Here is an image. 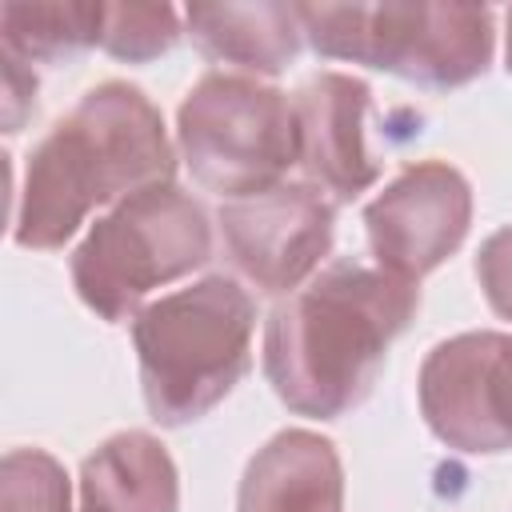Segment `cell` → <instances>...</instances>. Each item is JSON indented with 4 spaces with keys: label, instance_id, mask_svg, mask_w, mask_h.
Wrapping results in <instances>:
<instances>
[{
    "label": "cell",
    "instance_id": "cell-1",
    "mask_svg": "<svg viewBox=\"0 0 512 512\" xmlns=\"http://www.w3.org/2000/svg\"><path fill=\"white\" fill-rule=\"evenodd\" d=\"M420 288L356 256L328 260L264 324V376L296 416L340 420L368 400Z\"/></svg>",
    "mask_w": 512,
    "mask_h": 512
},
{
    "label": "cell",
    "instance_id": "cell-2",
    "mask_svg": "<svg viewBox=\"0 0 512 512\" xmlns=\"http://www.w3.org/2000/svg\"><path fill=\"white\" fill-rule=\"evenodd\" d=\"M176 152L160 108L128 80H104L48 128L16 188L12 240L52 252L72 240L92 208L172 184Z\"/></svg>",
    "mask_w": 512,
    "mask_h": 512
},
{
    "label": "cell",
    "instance_id": "cell-3",
    "mask_svg": "<svg viewBox=\"0 0 512 512\" xmlns=\"http://www.w3.org/2000/svg\"><path fill=\"white\" fill-rule=\"evenodd\" d=\"M256 300L236 276H204L132 320L140 392L148 416L184 428L208 416L252 368Z\"/></svg>",
    "mask_w": 512,
    "mask_h": 512
},
{
    "label": "cell",
    "instance_id": "cell-4",
    "mask_svg": "<svg viewBox=\"0 0 512 512\" xmlns=\"http://www.w3.org/2000/svg\"><path fill=\"white\" fill-rule=\"evenodd\" d=\"M296 16L316 56L368 64L432 92L464 88L484 76L496 48L488 4H296Z\"/></svg>",
    "mask_w": 512,
    "mask_h": 512
},
{
    "label": "cell",
    "instance_id": "cell-5",
    "mask_svg": "<svg viewBox=\"0 0 512 512\" xmlns=\"http://www.w3.org/2000/svg\"><path fill=\"white\" fill-rule=\"evenodd\" d=\"M212 256V216L180 184H156L104 212L76 244L68 268L80 300L108 324L136 320L144 300L204 268Z\"/></svg>",
    "mask_w": 512,
    "mask_h": 512
},
{
    "label": "cell",
    "instance_id": "cell-6",
    "mask_svg": "<svg viewBox=\"0 0 512 512\" xmlns=\"http://www.w3.org/2000/svg\"><path fill=\"white\" fill-rule=\"evenodd\" d=\"M176 144L192 180L224 200L284 184L288 168L300 164L292 100L244 72H208L188 88Z\"/></svg>",
    "mask_w": 512,
    "mask_h": 512
},
{
    "label": "cell",
    "instance_id": "cell-7",
    "mask_svg": "<svg viewBox=\"0 0 512 512\" xmlns=\"http://www.w3.org/2000/svg\"><path fill=\"white\" fill-rule=\"evenodd\" d=\"M220 248L232 272L264 296L308 284L336 236V204L308 180H284L216 208Z\"/></svg>",
    "mask_w": 512,
    "mask_h": 512
},
{
    "label": "cell",
    "instance_id": "cell-8",
    "mask_svg": "<svg viewBox=\"0 0 512 512\" xmlns=\"http://www.w3.org/2000/svg\"><path fill=\"white\" fill-rule=\"evenodd\" d=\"M420 412L432 436L468 456L512 448V336L460 332L440 340L416 380Z\"/></svg>",
    "mask_w": 512,
    "mask_h": 512
},
{
    "label": "cell",
    "instance_id": "cell-9",
    "mask_svg": "<svg viewBox=\"0 0 512 512\" xmlns=\"http://www.w3.org/2000/svg\"><path fill=\"white\" fill-rule=\"evenodd\" d=\"M472 228V184L448 160H416L384 184L364 208L372 260L420 284L436 272Z\"/></svg>",
    "mask_w": 512,
    "mask_h": 512
},
{
    "label": "cell",
    "instance_id": "cell-10",
    "mask_svg": "<svg viewBox=\"0 0 512 512\" xmlns=\"http://www.w3.org/2000/svg\"><path fill=\"white\" fill-rule=\"evenodd\" d=\"M296 132H300V168L312 188L332 204H352L380 180V160L368 148V108L372 88L360 76L316 72L292 92Z\"/></svg>",
    "mask_w": 512,
    "mask_h": 512
},
{
    "label": "cell",
    "instance_id": "cell-11",
    "mask_svg": "<svg viewBox=\"0 0 512 512\" xmlns=\"http://www.w3.org/2000/svg\"><path fill=\"white\" fill-rule=\"evenodd\" d=\"M236 512H344V464L312 428L276 432L244 468Z\"/></svg>",
    "mask_w": 512,
    "mask_h": 512
},
{
    "label": "cell",
    "instance_id": "cell-12",
    "mask_svg": "<svg viewBox=\"0 0 512 512\" xmlns=\"http://www.w3.org/2000/svg\"><path fill=\"white\" fill-rule=\"evenodd\" d=\"M192 44L216 60L232 64L244 76H280L300 52V16L296 4H192L184 12Z\"/></svg>",
    "mask_w": 512,
    "mask_h": 512
},
{
    "label": "cell",
    "instance_id": "cell-13",
    "mask_svg": "<svg viewBox=\"0 0 512 512\" xmlns=\"http://www.w3.org/2000/svg\"><path fill=\"white\" fill-rule=\"evenodd\" d=\"M180 472L152 432H116L80 464V512H176Z\"/></svg>",
    "mask_w": 512,
    "mask_h": 512
},
{
    "label": "cell",
    "instance_id": "cell-14",
    "mask_svg": "<svg viewBox=\"0 0 512 512\" xmlns=\"http://www.w3.org/2000/svg\"><path fill=\"white\" fill-rule=\"evenodd\" d=\"M104 4L76 0H36L0 8V44L4 56L20 64H68L100 44Z\"/></svg>",
    "mask_w": 512,
    "mask_h": 512
},
{
    "label": "cell",
    "instance_id": "cell-15",
    "mask_svg": "<svg viewBox=\"0 0 512 512\" xmlns=\"http://www.w3.org/2000/svg\"><path fill=\"white\" fill-rule=\"evenodd\" d=\"M184 36L172 4H104L100 48L128 64H148L176 48Z\"/></svg>",
    "mask_w": 512,
    "mask_h": 512
},
{
    "label": "cell",
    "instance_id": "cell-16",
    "mask_svg": "<svg viewBox=\"0 0 512 512\" xmlns=\"http://www.w3.org/2000/svg\"><path fill=\"white\" fill-rule=\"evenodd\" d=\"M4 512H72L68 472L44 448H12L4 456Z\"/></svg>",
    "mask_w": 512,
    "mask_h": 512
},
{
    "label": "cell",
    "instance_id": "cell-17",
    "mask_svg": "<svg viewBox=\"0 0 512 512\" xmlns=\"http://www.w3.org/2000/svg\"><path fill=\"white\" fill-rule=\"evenodd\" d=\"M476 280L496 316L512 320V224L496 228L476 252Z\"/></svg>",
    "mask_w": 512,
    "mask_h": 512
},
{
    "label": "cell",
    "instance_id": "cell-18",
    "mask_svg": "<svg viewBox=\"0 0 512 512\" xmlns=\"http://www.w3.org/2000/svg\"><path fill=\"white\" fill-rule=\"evenodd\" d=\"M36 108V76L28 64L4 56V132H20L24 116Z\"/></svg>",
    "mask_w": 512,
    "mask_h": 512
},
{
    "label": "cell",
    "instance_id": "cell-19",
    "mask_svg": "<svg viewBox=\"0 0 512 512\" xmlns=\"http://www.w3.org/2000/svg\"><path fill=\"white\" fill-rule=\"evenodd\" d=\"M504 64H508V76H512V8L504 12Z\"/></svg>",
    "mask_w": 512,
    "mask_h": 512
}]
</instances>
